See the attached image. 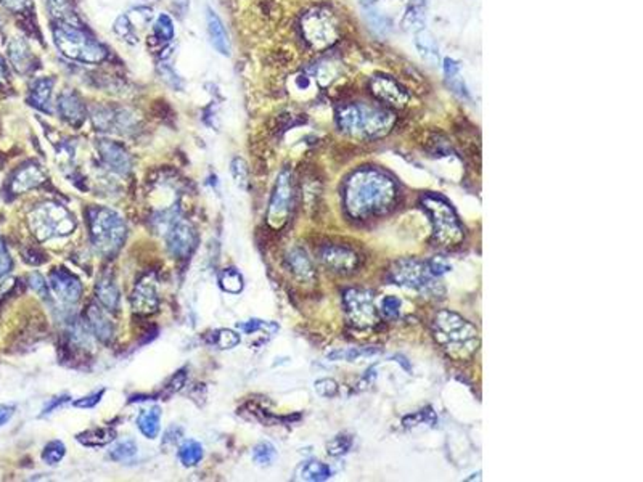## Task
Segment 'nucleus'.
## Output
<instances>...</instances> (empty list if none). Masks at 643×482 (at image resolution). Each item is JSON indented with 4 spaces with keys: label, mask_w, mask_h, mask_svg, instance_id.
<instances>
[{
    "label": "nucleus",
    "mask_w": 643,
    "mask_h": 482,
    "mask_svg": "<svg viewBox=\"0 0 643 482\" xmlns=\"http://www.w3.org/2000/svg\"><path fill=\"white\" fill-rule=\"evenodd\" d=\"M397 185L390 175L373 168L359 169L346 180L344 207L353 219L365 220L392 207Z\"/></svg>",
    "instance_id": "f257e3e1"
},
{
    "label": "nucleus",
    "mask_w": 643,
    "mask_h": 482,
    "mask_svg": "<svg viewBox=\"0 0 643 482\" xmlns=\"http://www.w3.org/2000/svg\"><path fill=\"white\" fill-rule=\"evenodd\" d=\"M433 333L444 352L455 360L468 359L479 347L478 328L451 310H441L436 314L433 320Z\"/></svg>",
    "instance_id": "f03ea898"
},
{
    "label": "nucleus",
    "mask_w": 643,
    "mask_h": 482,
    "mask_svg": "<svg viewBox=\"0 0 643 482\" xmlns=\"http://www.w3.org/2000/svg\"><path fill=\"white\" fill-rule=\"evenodd\" d=\"M394 118L388 110L367 103L346 105L338 111V126L355 137H378L390 131Z\"/></svg>",
    "instance_id": "7ed1b4c3"
},
{
    "label": "nucleus",
    "mask_w": 643,
    "mask_h": 482,
    "mask_svg": "<svg viewBox=\"0 0 643 482\" xmlns=\"http://www.w3.org/2000/svg\"><path fill=\"white\" fill-rule=\"evenodd\" d=\"M90 238L97 253L103 257H113L126 240V225L116 212L108 207L92 206L87 211Z\"/></svg>",
    "instance_id": "20e7f679"
},
{
    "label": "nucleus",
    "mask_w": 643,
    "mask_h": 482,
    "mask_svg": "<svg viewBox=\"0 0 643 482\" xmlns=\"http://www.w3.org/2000/svg\"><path fill=\"white\" fill-rule=\"evenodd\" d=\"M53 40L60 53L69 60L81 63H100L105 60V49L90 39L84 31L71 23L60 21L53 27Z\"/></svg>",
    "instance_id": "39448f33"
},
{
    "label": "nucleus",
    "mask_w": 643,
    "mask_h": 482,
    "mask_svg": "<svg viewBox=\"0 0 643 482\" xmlns=\"http://www.w3.org/2000/svg\"><path fill=\"white\" fill-rule=\"evenodd\" d=\"M423 207L431 217L434 240L441 246H457L464 241L465 229L457 217L453 207L439 194H427L423 198Z\"/></svg>",
    "instance_id": "423d86ee"
},
{
    "label": "nucleus",
    "mask_w": 643,
    "mask_h": 482,
    "mask_svg": "<svg viewBox=\"0 0 643 482\" xmlns=\"http://www.w3.org/2000/svg\"><path fill=\"white\" fill-rule=\"evenodd\" d=\"M390 278L392 283L418 291V293L429 296V298H439V296L444 294L442 285L438 280L439 277L433 275L428 267V262L417 261V259L397 261L391 267Z\"/></svg>",
    "instance_id": "0eeeda50"
},
{
    "label": "nucleus",
    "mask_w": 643,
    "mask_h": 482,
    "mask_svg": "<svg viewBox=\"0 0 643 482\" xmlns=\"http://www.w3.org/2000/svg\"><path fill=\"white\" fill-rule=\"evenodd\" d=\"M29 224L32 233L40 241L66 236L76 229L74 216L58 203H44L34 207L29 216Z\"/></svg>",
    "instance_id": "6e6552de"
},
{
    "label": "nucleus",
    "mask_w": 643,
    "mask_h": 482,
    "mask_svg": "<svg viewBox=\"0 0 643 482\" xmlns=\"http://www.w3.org/2000/svg\"><path fill=\"white\" fill-rule=\"evenodd\" d=\"M343 304L346 317L357 330H367L378 323V310L375 307V294L372 291L359 288L344 291Z\"/></svg>",
    "instance_id": "1a4fd4ad"
},
{
    "label": "nucleus",
    "mask_w": 643,
    "mask_h": 482,
    "mask_svg": "<svg viewBox=\"0 0 643 482\" xmlns=\"http://www.w3.org/2000/svg\"><path fill=\"white\" fill-rule=\"evenodd\" d=\"M293 180H291V173L288 169H283L277 177V183L272 193L269 211H267V222L274 229H281L288 220L293 210Z\"/></svg>",
    "instance_id": "9d476101"
},
{
    "label": "nucleus",
    "mask_w": 643,
    "mask_h": 482,
    "mask_svg": "<svg viewBox=\"0 0 643 482\" xmlns=\"http://www.w3.org/2000/svg\"><path fill=\"white\" fill-rule=\"evenodd\" d=\"M303 32L314 49H325L336 40V21L330 12L312 10L304 16Z\"/></svg>",
    "instance_id": "9b49d317"
},
{
    "label": "nucleus",
    "mask_w": 643,
    "mask_h": 482,
    "mask_svg": "<svg viewBox=\"0 0 643 482\" xmlns=\"http://www.w3.org/2000/svg\"><path fill=\"white\" fill-rule=\"evenodd\" d=\"M166 241H168V248L173 256L175 257H187L190 256L197 244V235L193 231V227L188 222L179 220L174 222L169 227L168 235H166Z\"/></svg>",
    "instance_id": "f8f14e48"
},
{
    "label": "nucleus",
    "mask_w": 643,
    "mask_h": 482,
    "mask_svg": "<svg viewBox=\"0 0 643 482\" xmlns=\"http://www.w3.org/2000/svg\"><path fill=\"white\" fill-rule=\"evenodd\" d=\"M320 259L327 268L336 273H351L359 267V256L353 249L330 244L320 251Z\"/></svg>",
    "instance_id": "ddd939ff"
},
{
    "label": "nucleus",
    "mask_w": 643,
    "mask_h": 482,
    "mask_svg": "<svg viewBox=\"0 0 643 482\" xmlns=\"http://www.w3.org/2000/svg\"><path fill=\"white\" fill-rule=\"evenodd\" d=\"M50 286L55 291L63 303L74 304L81 299L82 296V285L73 273H69L64 268H55L50 273Z\"/></svg>",
    "instance_id": "4468645a"
},
{
    "label": "nucleus",
    "mask_w": 643,
    "mask_h": 482,
    "mask_svg": "<svg viewBox=\"0 0 643 482\" xmlns=\"http://www.w3.org/2000/svg\"><path fill=\"white\" fill-rule=\"evenodd\" d=\"M99 151L103 163L108 166L113 173L127 174L129 170H131V156H129V153L124 150L121 145H118V143L110 140H100Z\"/></svg>",
    "instance_id": "2eb2a0df"
},
{
    "label": "nucleus",
    "mask_w": 643,
    "mask_h": 482,
    "mask_svg": "<svg viewBox=\"0 0 643 482\" xmlns=\"http://www.w3.org/2000/svg\"><path fill=\"white\" fill-rule=\"evenodd\" d=\"M372 92L378 100L383 101V103H388L392 106H404L407 103V100H409L407 92L402 89L396 81H392V79L390 77H383V76L375 77L372 81Z\"/></svg>",
    "instance_id": "dca6fc26"
},
{
    "label": "nucleus",
    "mask_w": 643,
    "mask_h": 482,
    "mask_svg": "<svg viewBox=\"0 0 643 482\" xmlns=\"http://www.w3.org/2000/svg\"><path fill=\"white\" fill-rule=\"evenodd\" d=\"M131 303L134 312L137 314L147 315L156 312V309H158V296H156L153 283L148 280H142L134 290Z\"/></svg>",
    "instance_id": "f3484780"
},
{
    "label": "nucleus",
    "mask_w": 643,
    "mask_h": 482,
    "mask_svg": "<svg viewBox=\"0 0 643 482\" xmlns=\"http://www.w3.org/2000/svg\"><path fill=\"white\" fill-rule=\"evenodd\" d=\"M206 23H207V34H210V40L217 52L224 57H230V39L229 34H227L224 25H222L220 18L216 15V12L207 10L206 15Z\"/></svg>",
    "instance_id": "a211bd4d"
},
{
    "label": "nucleus",
    "mask_w": 643,
    "mask_h": 482,
    "mask_svg": "<svg viewBox=\"0 0 643 482\" xmlns=\"http://www.w3.org/2000/svg\"><path fill=\"white\" fill-rule=\"evenodd\" d=\"M58 111L62 118L74 127H79L86 120V108L81 100L71 92H64L58 100Z\"/></svg>",
    "instance_id": "6ab92c4d"
},
{
    "label": "nucleus",
    "mask_w": 643,
    "mask_h": 482,
    "mask_svg": "<svg viewBox=\"0 0 643 482\" xmlns=\"http://www.w3.org/2000/svg\"><path fill=\"white\" fill-rule=\"evenodd\" d=\"M45 179H47V175H45V173L39 168V166L29 164L18 170L15 177H13L12 188L15 193L27 192V190L36 188V187H39L40 183H44Z\"/></svg>",
    "instance_id": "aec40b11"
},
{
    "label": "nucleus",
    "mask_w": 643,
    "mask_h": 482,
    "mask_svg": "<svg viewBox=\"0 0 643 482\" xmlns=\"http://www.w3.org/2000/svg\"><path fill=\"white\" fill-rule=\"evenodd\" d=\"M52 90H53V81L49 77H42L34 81L31 87L29 94V103L36 106L37 110L44 111V113H52Z\"/></svg>",
    "instance_id": "412c9836"
},
{
    "label": "nucleus",
    "mask_w": 643,
    "mask_h": 482,
    "mask_svg": "<svg viewBox=\"0 0 643 482\" xmlns=\"http://www.w3.org/2000/svg\"><path fill=\"white\" fill-rule=\"evenodd\" d=\"M86 315L94 335L99 338L100 341L108 342L111 338H113V325H111L110 318L103 314V310H101L99 305L90 304Z\"/></svg>",
    "instance_id": "4be33fe9"
},
{
    "label": "nucleus",
    "mask_w": 643,
    "mask_h": 482,
    "mask_svg": "<svg viewBox=\"0 0 643 482\" xmlns=\"http://www.w3.org/2000/svg\"><path fill=\"white\" fill-rule=\"evenodd\" d=\"M97 299L108 310H116L119 307V290L111 275H103L97 281Z\"/></svg>",
    "instance_id": "5701e85b"
},
{
    "label": "nucleus",
    "mask_w": 643,
    "mask_h": 482,
    "mask_svg": "<svg viewBox=\"0 0 643 482\" xmlns=\"http://www.w3.org/2000/svg\"><path fill=\"white\" fill-rule=\"evenodd\" d=\"M8 55H10V62L13 68L20 74H25L32 66V55L27 44L23 39H13L10 45H8Z\"/></svg>",
    "instance_id": "b1692460"
},
{
    "label": "nucleus",
    "mask_w": 643,
    "mask_h": 482,
    "mask_svg": "<svg viewBox=\"0 0 643 482\" xmlns=\"http://www.w3.org/2000/svg\"><path fill=\"white\" fill-rule=\"evenodd\" d=\"M286 262H288L290 270L293 272L296 277L301 278V280H311L314 277V267L311 259L307 257L306 251H303L301 248L291 249L288 256H286Z\"/></svg>",
    "instance_id": "393cba45"
},
{
    "label": "nucleus",
    "mask_w": 643,
    "mask_h": 482,
    "mask_svg": "<svg viewBox=\"0 0 643 482\" xmlns=\"http://www.w3.org/2000/svg\"><path fill=\"white\" fill-rule=\"evenodd\" d=\"M160 421H161V409L158 405L145 409L140 411L137 418V426L140 433L147 439H156L160 434Z\"/></svg>",
    "instance_id": "a878e982"
},
{
    "label": "nucleus",
    "mask_w": 643,
    "mask_h": 482,
    "mask_svg": "<svg viewBox=\"0 0 643 482\" xmlns=\"http://www.w3.org/2000/svg\"><path fill=\"white\" fill-rule=\"evenodd\" d=\"M116 439V431L113 428H94L77 434V440L86 447H103Z\"/></svg>",
    "instance_id": "bb28decb"
},
{
    "label": "nucleus",
    "mask_w": 643,
    "mask_h": 482,
    "mask_svg": "<svg viewBox=\"0 0 643 482\" xmlns=\"http://www.w3.org/2000/svg\"><path fill=\"white\" fill-rule=\"evenodd\" d=\"M299 476L303 481H312V482H320V481H327L331 477V470L330 466L325 465L322 461H307L301 466L299 470Z\"/></svg>",
    "instance_id": "cd10ccee"
},
{
    "label": "nucleus",
    "mask_w": 643,
    "mask_h": 482,
    "mask_svg": "<svg viewBox=\"0 0 643 482\" xmlns=\"http://www.w3.org/2000/svg\"><path fill=\"white\" fill-rule=\"evenodd\" d=\"M203 455H205V452H203V446L198 442V440H193V439L185 440L179 448L180 461H182V465L187 468L198 465V463L201 461Z\"/></svg>",
    "instance_id": "c85d7f7f"
},
{
    "label": "nucleus",
    "mask_w": 643,
    "mask_h": 482,
    "mask_svg": "<svg viewBox=\"0 0 643 482\" xmlns=\"http://www.w3.org/2000/svg\"><path fill=\"white\" fill-rule=\"evenodd\" d=\"M219 285L227 293L237 294L243 290V277L237 268L229 267L219 273Z\"/></svg>",
    "instance_id": "c756f323"
},
{
    "label": "nucleus",
    "mask_w": 643,
    "mask_h": 482,
    "mask_svg": "<svg viewBox=\"0 0 643 482\" xmlns=\"http://www.w3.org/2000/svg\"><path fill=\"white\" fill-rule=\"evenodd\" d=\"M380 349L378 347H355V349H348V351H335L328 354V359L330 360H348V362H354L357 360L359 357H370V355H377L380 354Z\"/></svg>",
    "instance_id": "7c9ffc66"
},
{
    "label": "nucleus",
    "mask_w": 643,
    "mask_h": 482,
    "mask_svg": "<svg viewBox=\"0 0 643 482\" xmlns=\"http://www.w3.org/2000/svg\"><path fill=\"white\" fill-rule=\"evenodd\" d=\"M137 451H138L137 444L134 442L132 439H126V440H121V442L114 444V446L110 448L108 457L113 461H124V460H129V458H132L134 455H137Z\"/></svg>",
    "instance_id": "2f4dec72"
},
{
    "label": "nucleus",
    "mask_w": 643,
    "mask_h": 482,
    "mask_svg": "<svg viewBox=\"0 0 643 482\" xmlns=\"http://www.w3.org/2000/svg\"><path fill=\"white\" fill-rule=\"evenodd\" d=\"M237 328L240 331H243L244 335H249V336L257 331H269L270 335H275V333L279 331V325H275V323H272V322H264V320H257V318L238 323Z\"/></svg>",
    "instance_id": "473e14b6"
},
{
    "label": "nucleus",
    "mask_w": 643,
    "mask_h": 482,
    "mask_svg": "<svg viewBox=\"0 0 643 482\" xmlns=\"http://www.w3.org/2000/svg\"><path fill=\"white\" fill-rule=\"evenodd\" d=\"M417 49L425 58L429 60V62H436L439 58L438 45L434 42L433 37L427 34V32H420V34H417Z\"/></svg>",
    "instance_id": "72a5a7b5"
},
{
    "label": "nucleus",
    "mask_w": 643,
    "mask_h": 482,
    "mask_svg": "<svg viewBox=\"0 0 643 482\" xmlns=\"http://www.w3.org/2000/svg\"><path fill=\"white\" fill-rule=\"evenodd\" d=\"M64 453H66V447H64L62 440H52V442H49L47 446L44 447L42 460L47 463V465L55 466L63 460Z\"/></svg>",
    "instance_id": "f704fd0d"
},
{
    "label": "nucleus",
    "mask_w": 643,
    "mask_h": 482,
    "mask_svg": "<svg viewBox=\"0 0 643 482\" xmlns=\"http://www.w3.org/2000/svg\"><path fill=\"white\" fill-rule=\"evenodd\" d=\"M353 447V437L349 434H338L327 444V452L330 457H341L348 453Z\"/></svg>",
    "instance_id": "c9c22d12"
},
{
    "label": "nucleus",
    "mask_w": 643,
    "mask_h": 482,
    "mask_svg": "<svg viewBox=\"0 0 643 482\" xmlns=\"http://www.w3.org/2000/svg\"><path fill=\"white\" fill-rule=\"evenodd\" d=\"M277 458V451L275 447L272 446L270 442H259L256 447L253 448V460L257 463V465H270Z\"/></svg>",
    "instance_id": "e433bc0d"
},
{
    "label": "nucleus",
    "mask_w": 643,
    "mask_h": 482,
    "mask_svg": "<svg viewBox=\"0 0 643 482\" xmlns=\"http://www.w3.org/2000/svg\"><path fill=\"white\" fill-rule=\"evenodd\" d=\"M436 421H438L436 415H434V411L431 409H423V410L417 411V414L405 416L404 426H405V428H415V426H420V424H431V426H434V424H436Z\"/></svg>",
    "instance_id": "4c0bfd02"
},
{
    "label": "nucleus",
    "mask_w": 643,
    "mask_h": 482,
    "mask_svg": "<svg viewBox=\"0 0 643 482\" xmlns=\"http://www.w3.org/2000/svg\"><path fill=\"white\" fill-rule=\"evenodd\" d=\"M49 7H50V12H52V15L55 18H58L60 21L71 23L74 20L69 0H49Z\"/></svg>",
    "instance_id": "58836bf2"
},
{
    "label": "nucleus",
    "mask_w": 643,
    "mask_h": 482,
    "mask_svg": "<svg viewBox=\"0 0 643 482\" xmlns=\"http://www.w3.org/2000/svg\"><path fill=\"white\" fill-rule=\"evenodd\" d=\"M212 342L219 349H232L240 342V335L234 333L232 330H217L214 336H212Z\"/></svg>",
    "instance_id": "ea45409f"
},
{
    "label": "nucleus",
    "mask_w": 643,
    "mask_h": 482,
    "mask_svg": "<svg viewBox=\"0 0 643 482\" xmlns=\"http://www.w3.org/2000/svg\"><path fill=\"white\" fill-rule=\"evenodd\" d=\"M155 34L161 40H171L174 37V23L168 15H160L155 23Z\"/></svg>",
    "instance_id": "a19ab883"
},
{
    "label": "nucleus",
    "mask_w": 643,
    "mask_h": 482,
    "mask_svg": "<svg viewBox=\"0 0 643 482\" xmlns=\"http://www.w3.org/2000/svg\"><path fill=\"white\" fill-rule=\"evenodd\" d=\"M232 175L235 179V183L238 185L240 188H247L248 185V168L247 163L242 160V157H235L232 161Z\"/></svg>",
    "instance_id": "79ce46f5"
},
{
    "label": "nucleus",
    "mask_w": 643,
    "mask_h": 482,
    "mask_svg": "<svg viewBox=\"0 0 643 482\" xmlns=\"http://www.w3.org/2000/svg\"><path fill=\"white\" fill-rule=\"evenodd\" d=\"M401 299L396 296H386L381 299V314L386 318H396L401 314Z\"/></svg>",
    "instance_id": "37998d69"
},
{
    "label": "nucleus",
    "mask_w": 643,
    "mask_h": 482,
    "mask_svg": "<svg viewBox=\"0 0 643 482\" xmlns=\"http://www.w3.org/2000/svg\"><path fill=\"white\" fill-rule=\"evenodd\" d=\"M316 391L318 396L331 398L338 394V383L335 381V379H330V378L318 379V381H316Z\"/></svg>",
    "instance_id": "c03bdc74"
},
{
    "label": "nucleus",
    "mask_w": 643,
    "mask_h": 482,
    "mask_svg": "<svg viewBox=\"0 0 643 482\" xmlns=\"http://www.w3.org/2000/svg\"><path fill=\"white\" fill-rule=\"evenodd\" d=\"M103 394H105V389H100V391L92 392V394H89V396L82 397V398H79V401L74 402V407H79V409H92V407H95L101 401Z\"/></svg>",
    "instance_id": "a18cd8bd"
},
{
    "label": "nucleus",
    "mask_w": 643,
    "mask_h": 482,
    "mask_svg": "<svg viewBox=\"0 0 643 482\" xmlns=\"http://www.w3.org/2000/svg\"><path fill=\"white\" fill-rule=\"evenodd\" d=\"M12 268V259L10 254H8L5 244H3L2 238H0V277L7 275Z\"/></svg>",
    "instance_id": "49530a36"
},
{
    "label": "nucleus",
    "mask_w": 643,
    "mask_h": 482,
    "mask_svg": "<svg viewBox=\"0 0 643 482\" xmlns=\"http://www.w3.org/2000/svg\"><path fill=\"white\" fill-rule=\"evenodd\" d=\"M428 267H429V270H431L433 275H436V277H441L444 275V273H447L449 270H451V266H449V264L444 261V259L441 257H434L431 259V261L428 262Z\"/></svg>",
    "instance_id": "de8ad7c7"
},
{
    "label": "nucleus",
    "mask_w": 643,
    "mask_h": 482,
    "mask_svg": "<svg viewBox=\"0 0 643 482\" xmlns=\"http://www.w3.org/2000/svg\"><path fill=\"white\" fill-rule=\"evenodd\" d=\"M29 285H31V288L34 290L36 293H39L40 296H42V298H45V296H49L47 283H45L44 278L40 277L39 273H32V275L29 277Z\"/></svg>",
    "instance_id": "09e8293b"
},
{
    "label": "nucleus",
    "mask_w": 643,
    "mask_h": 482,
    "mask_svg": "<svg viewBox=\"0 0 643 482\" xmlns=\"http://www.w3.org/2000/svg\"><path fill=\"white\" fill-rule=\"evenodd\" d=\"M182 434H184L182 428H179V426H171L164 434V439H163L164 446H168V444H177L180 437H182Z\"/></svg>",
    "instance_id": "8fccbe9b"
},
{
    "label": "nucleus",
    "mask_w": 643,
    "mask_h": 482,
    "mask_svg": "<svg viewBox=\"0 0 643 482\" xmlns=\"http://www.w3.org/2000/svg\"><path fill=\"white\" fill-rule=\"evenodd\" d=\"M68 401H69V396H60V397H55V398H52V401H50L49 404L44 407V410H42V415H40V416H45V415L52 414V411H53L55 409H57V407L63 405V404H66Z\"/></svg>",
    "instance_id": "3c124183"
},
{
    "label": "nucleus",
    "mask_w": 643,
    "mask_h": 482,
    "mask_svg": "<svg viewBox=\"0 0 643 482\" xmlns=\"http://www.w3.org/2000/svg\"><path fill=\"white\" fill-rule=\"evenodd\" d=\"M0 3L12 12H23L27 5V0H0Z\"/></svg>",
    "instance_id": "603ef678"
},
{
    "label": "nucleus",
    "mask_w": 643,
    "mask_h": 482,
    "mask_svg": "<svg viewBox=\"0 0 643 482\" xmlns=\"http://www.w3.org/2000/svg\"><path fill=\"white\" fill-rule=\"evenodd\" d=\"M459 69L460 66L457 64V62H453V60L451 58L444 60V73H446L447 77H451V79L455 77L457 74H459Z\"/></svg>",
    "instance_id": "864d4df0"
},
{
    "label": "nucleus",
    "mask_w": 643,
    "mask_h": 482,
    "mask_svg": "<svg viewBox=\"0 0 643 482\" xmlns=\"http://www.w3.org/2000/svg\"><path fill=\"white\" fill-rule=\"evenodd\" d=\"M15 414V405H2L0 407V426H3L12 420Z\"/></svg>",
    "instance_id": "5fc2aeb1"
},
{
    "label": "nucleus",
    "mask_w": 643,
    "mask_h": 482,
    "mask_svg": "<svg viewBox=\"0 0 643 482\" xmlns=\"http://www.w3.org/2000/svg\"><path fill=\"white\" fill-rule=\"evenodd\" d=\"M185 373L184 372H179L177 375H175V377L173 378V381H171L168 386H169V391L171 392H177L180 391V389H182V386L185 384Z\"/></svg>",
    "instance_id": "6e6d98bb"
},
{
    "label": "nucleus",
    "mask_w": 643,
    "mask_h": 482,
    "mask_svg": "<svg viewBox=\"0 0 643 482\" xmlns=\"http://www.w3.org/2000/svg\"><path fill=\"white\" fill-rule=\"evenodd\" d=\"M8 86V69L3 58L0 57V89H5Z\"/></svg>",
    "instance_id": "4d7b16f0"
}]
</instances>
